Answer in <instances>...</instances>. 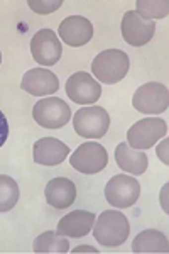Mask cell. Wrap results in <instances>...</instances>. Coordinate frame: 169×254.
I'll return each mask as SVG.
<instances>
[{"label":"cell","mask_w":169,"mask_h":254,"mask_svg":"<svg viewBox=\"0 0 169 254\" xmlns=\"http://www.w3.org/2000/svg\"><path fill=\"white\" fill-rule=\"evenodd\" d=\"M0 63H2V53H0Z\"/></svg>","instance_id":"cell-25"},{"label":"cell","mask_w":169,"mask_h":254,"mask_svg":"<svg viewBox=\"0 0 169 254\" xmlns=\"http://www.w3.org/2000/svg\"><path fill=\"white\" fill-rule=\"evenodd\" d=\"M115 161L122 168L123 171L132 175H142L146 173V170L149 168V159L147 154H144L142 151L134 149L127 142H120L115 149Z\"/></svg>","instance_id":"cell-17"},{"label":"cell","mask_w":169,"mask_h":254,"mask_svg":"<svg viewBox=\"0 0 169 254\" xmlns=\"http://www.w3.org/2000/svg\"><path fill=\"white\" fill-rule=\"evenodd\" d=\"M132 251L135 254L142 253H168L169 251V241L166 234L156 229H147L142 231L139 236H135L132 243Z\"/></svg>","instance_id":"cell-18"},{"label":"cell","mask_w":169,"mask_h":254,"mask_svg":"<svg viewBox=\"0 0 169 254\" xmlns=\"http://www.w3.org/2000/svg\"><path fill=\"white\" fill-rule=\"evenodd\" d=\"M69 163L80 173L95 175L107 168L109 154H107V149L102 144H98L95 141H88L76 147V151L69 158Z\"/></svg>","instance_id":"cell-7"},{"label":"cell","mask_w":169,"mask_h":254,"mask_svg":"<svg viewBox=\"0 0 169 254\" xmlns=\"http://www.w3.org/2000/svg\"><path fill=\"white\" fill-rule=\"evenodd\" d=\"M7 137H9V122L2 114V110H0V147L5 144Z\"/></svg>","instance_id":"cell-23"},{"label":"cell","mask_w":169,"mask_h":254,"mask_svg":"<svg viewBox=\"0 0 169 254\" xmlns=\"http://www.w3.org/2000/svg\"><path fill=\"white\" fill-rule=\"evenodd\" d=\"M69 154V147L56 137H43L34 142L32 158L38 165L56 166L63 163Z\"/></svg>","instance_id":"cell-14"},{"label":"cell","mask_w":169,"mask_h":254,"mask_svg":"<svg viewBox=\"0 0 169 254\" xmlns=\"http://www.w3.org/2000/svg\"><path fill=\"white\" fill-rule=\"evenodd\" d=\"M73 253H98V249H93L92 246H78L76 249H73Z\"/></svg>","instance_id":"cell-24"},{"label":"cell","mask_w":169,"mask_h":254,"mask_svg":"<svg viewBox=\"0 0 169 254\" xmlns=\"http://www.w3.org/2000/svg\"><path fill=\"white\" fill-rule=\"evenodd\" d=\"M93 237L105 248H118L130 234V224L127 217L118 210H105L97 219Z\"/></svg>","instance_id":"cell-1"},{"label":"cell","mask_w":169,"mask_h":254,"mask_svg":"<svg viewBox=\"0 0 169 254\" xmlns=\"http://www.w3.org/2000/svg\"><path fill=\"white\" fill-rule=\"evenodd\" d=\"M130 68V60L127 53L120 49H107L102 51L100 55L95 56L92 63V71L95 78H98L102 83H118L120 80L125 78Z\"/></svg>","instance_id":"cell-2"},{"label":"cell","mask_w":169,"mask_h":254,"mask_svg":"<svg viewBox=\"0 0 169 254\" xmlns=\"http://www.w3.org/2000/svg\"><path fill=\"white\" fill-rule=\"evenodd\" d=\"M120 29L127 44H130L134 48H141L146 46L152 39V36L156 32V22L141 17L135 10H129L123 14Z\"/></svg>","instance_id":"cell-9"},{"label":"cell","mask_w":169,"mask_h":254,"mask_svg":"<svg viewBox=\"0 0 169 254\" xmlns=\"http://www.w3.org/2000/svg\"><path fill=\"white\" fill-rule=\"evenodd\" d=\"M32 251L38 254H49V253H68L69 244L64 236L55 231H46L41 236L36 237L32 244Z\"/></svg>","instance_id":"cell-19"},{"label":"cell","mask_w":169,"mask_h":254,"mask_svg":"<svg viewBox=\"0 0 169 254\" xmlns=\"http://www.w3.org/2000/svg\"><path fill=\"white\" fill-rule=\"evenodd\" d=\"M32 117L44 129H61L68 124L71 117V109L59 97H48L36 102L32 109Z\"/></svg>","instance_id":"cell-3"},{"label":"cell","mask_w":169,"mask_h":254,"mask_svg":"<svg viewBox=\"0 0 169 254\" xmlns=\"http://www.w3.org/2000/svg\"><path fill=\"white\" fill-rule=\"evenodd\" d=\"M141 185L135 178L127 175H115L105 187V198L115 208H129L137 202Z\"/></svg>","instance_id":"cell-8"},{"label":"cell","mask_w":169,"mask_h":254,"mask_svg":"<svg viewBox=\"0 0 169 254\" xmlns=\"http://www.w3.org/2000/svg\"><path fill=\"white\" fill-rule=\"evenodd\" d=\"M168 134V124L159 117L137 121L127 130V144L134 149H149Z\"/></svg>","instance_id":"cell-4"},{"label":"cell","mask_w":169,"mask_h":254,"mask_svg":"<svg viewBox=\"0 0 169 254\" xmlns=\"http://www.w3.org/2000/svg\"><path fill=\"white\" fill-rule=\"evenodd\" d=\"M95 224V214L86 210H73L64 215L57 224V232L68 237H83L92 231Z\"/></svg>","instance_id":"cell-16"},{"label":"cell","mask_w":169,"mask_h":254,"mask_svg":"<svg viewBox=\"0 0 169 254\" xmlns=\"http://www.w3.org/2000/svg\"><path fill=\"white\" fill-rule=\"evenodd\" d=\"M76 134L85 139H100L110 127V116L102 107H83L73 117Z\"/></svg>","instance_id":"cell-5"},{"label":"cell","mask_w":169,"mask_h":254,"mask_svg":"<svg viewBox=\"0 0 169 254\" xmlns=\"http://www.w3.org/2000/svg\"><path fill=\"white\" fill-rule=\"evenodd\" d=\"M22 90L34 97H44L57 92L59 88V80L53 71L44 68H32L22 76Z\"/></svg>","instance_id":"cell-13"},{"label":"cell","mask_w":169,"mask_h":254,"mask_svg":"<svg viewBox=\"0 0 169 254\" xmlns=\"http://www.w3.org/2000/svg\"><path fill=\"white\" fill-rule=\"evenodd\" d=\"M132 105L141 114H163L169 107V90L166 85L149 81L135 90Z\"/></svg>","instance_id":"cell-6"},{"label":"cell","mask_w":169,"mask_h":254,"mask_svg":"<svg viewBox=\"0 0 169 254\" xmlns=\"http://www.w3.org/2000/svg\"><path fill=\"white\" fill-rule=\"evenodd\" d=\"M137 12L144 19H163L169 12V2L166 0H156V2H146V0H137Z\"/></svg>","instance_id":"cell-21"},{"label":"cell","mask_w":169,"mask_h":254,"mask_svg":"<svg viewBox=\"0 0 169 254\" xmlns=\"http://www.w3.org/2000/svg\"><path fill=\"white\" fill-rule=\"evenodd\" d=\"M19 200V185L12 176L0 175V212H9Z\"/></svg>","instance_id":"cell-20"},{"label":"cell","mask_w":169,"mask_h":254,"mask_svg":"<svg viewBox=\"0 0 169 254\" xmlns=\"http://www.w3.org/2000/svg\"><path fill=\"white\" fill-rule=\"evenodd\" d=\"M57 32L68 46L80 48L93 38V26L83 15H69L59 24Z\"/></svg>","instance_id":"cell-12"},{"label":"cell","mask_w":169,"mask_h":254,"mask_svg":"<svg viewBox=\"0 0 169 254\" xmlns=\"http://www.w3.org/2000/svg\"><path fill=\"white\" fill-rule=\"evenodd\" d=\"M44 195H46V202L49 205L61 210V208H68L69 205H73L76 198V187L69 178L57 176L46 185Z\"/></svg>","instance_id":"cell-15"},{"label":"cell","mask_w":169,"mask_h":254,"mask_svg":"<svg viewBox=\"0 0 169 254\" xmlns=\"http://www.w3.org/2000/svg\"><path fill=\"white\" fill-rule=\"evenodd\" d=\"M27 5L31 7L34 12H38V14H49V12L53 10H57L61 5H63V2L61 0H49V2H43V0H29Z\"/></svg>","instance_id":"cell-22"},{"label":"cell","mask_w":169,"mask_h":254,"mask_svg":"<svg viewBox=\"0 0 169 254\" xmlns=\"http://www.w3.org/2000/svg\"><path fill=\"white\" fill-rule=\"evenodd\" d=\"M66 95L75 104L90 105L95 104L100 98L102 87L90 73L78 71L73 73L68 78V81H66Z\"/></svg>","instance_id":"cell-11"},{"label":"cell","mask_w":169,"mask_h":254,"mask_svg":"<svg viewBox=\"0 0 169 254\" xmlns=\"http://www.w3.org/2000/svg\"><path fill=\"white\" fill-rule=\"evenodd\" d=\"M31 53L34 61L44 66H53L59 61L63 55L61 41L51 29H41L34 34L31 41Z\"/></svg>","instance_id":"cell-10"}]
</instances>
